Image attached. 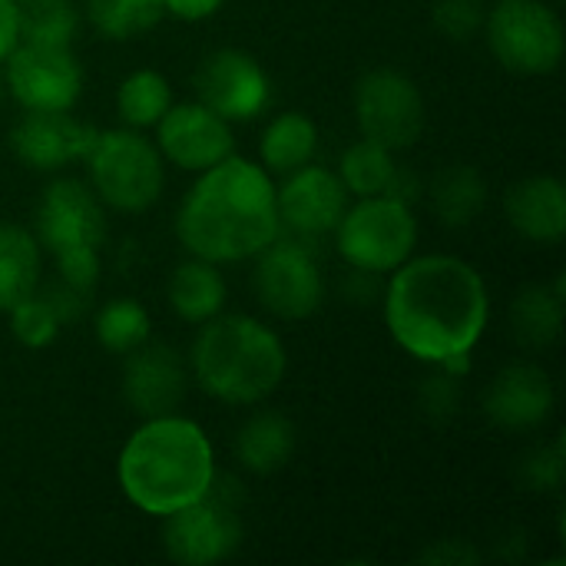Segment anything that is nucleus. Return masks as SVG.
<instances>
[{
    "mask_svg": "<svg viewBox=\"0 0 566 566\" xmlns=\"http://www.w3.org/2000/svg\"><path fill=\"white\" fill-rule=\"evenodd\" d=\"M488 312L484 279L454 255H424L398 265L385 298L395 342L434 365L471 355L484 335Z\"/></svg>",
    "mask_w": 566,
    "mask_h": 566,
    "instance_id": "f257e3e1",
    "label": "nucleus"
},
{
    "mask_svg": "<svg viewBox=\"0 0 566 566\" xmlns=\"http://www.w3.org/2000/svg\"><path fill=\"white\" fill-rule=\"evenodd\" d=\"M182 245L206 262H242L279 239L275 186L255 163L226 156L202 169L179 209Z\"/></svg>",
    "mask_w": 566,
    "mask_h": 566,
    "instance_id": "f03ea898",
    "label": "nucleus"
},
{
    "mask_svg": "<svg viewBox=\"0 0 566 566\" xmlns=\"http://www.w3.org/2000/svg\"><path fill=\"white\" fill-rule=\"evenodd\" d=\"M212 481L216 464L209 438L199 424L176 415L149 418L119 454L123 494L156 517L199 501Z\"/></svg>",
    "mask_w": 566,
    "mask_h": 566,
    "instance_id": "7ed1b4c3",
    "label": "nucleus"
},
{
    "mask_svg": "<svg viewBox=\"0 0 566 566\" xmlns=\"http://www.w3.org/2000/svg\"><path fill=\"white\" fill-rule=\"evenodd\" d=\"M202 325L192 345L199 388L226 405L265 401L285 375V348L275 332L245 315H216Z\"/></svg>",
    "mask_w": 566,
    "mask_h": 566,
    "instance_id": "20e7f679",
    "label": "nucleus"
},
{
    "mask_svg": "<svg viewBox=\"0 0 566 566\" xmlns=\"http://www.w3.org/2000/svg\"><path fill=\"white\" fill-rule=\"evenodd\" d=\"M106 239V216L99 196L76 182L56 179L36 206V242L53 255L56 275L76 292H93L99 275V249Z\"/></svg>",
    "mask_w": 566,
    "mask_h": 566,
    "instance_id": "39448f33",
    "label": "nucleus"
},
{
    "mask_svg": "<svg viewBox=\"0 0 566 566\" xmlns=\"http://www.w3.org/2000/svg\"><path fill=\"white\" fill-rule=\"evenodd\" d=\"M335 232L345 262L368 275H385L405 265L418 239L408 202L391 196H365L355 209H345Z\"/></svg>",
    "mask_w": 566,
    "mask_h": 566,
    "instance_id": "423d86ee",
    "label": "nucleus"
},
{
    "mask_svg": "<svg viewBox=\"0 0 566 566\" xmlns=\"http://www.w3.org/2000/svg\"><path fill=\"white\" fill-rule=\"evenodd\" d=\"M86 163L93 192L119 212H143L163 192V159L136 133H99Z\"/></svg>",
    "mask_w": 566,
    "mask_h": 566,
    "instance_id": "0eeeda50",
    "label": "nucleus"
},
{
    "mask_svg": "<svg viewBox=\"0 0 566 566\" xmlns=\"http://www.w3.org/2000/svg\"><path fill=\"white\" fill-rule=\"evenodd\" d=\"M242 541V521H239V494L232 491V481L229 488H212L166 514V527H163V544H166V554L169 560L182 566H209L232 557V551L239 547Z\"/></svg>",
    "mask_w": 566,
    "mask_h": 566,
    "instance_id": "6e6552de",
    "label": "nucleus"
},
{
    "mask_svg": "<svg viewBox=\"0 0 566 566\" xmlns=\"http://www.w3.org/2000/svg\"><path fill=\"white\" fill-rule=\"evenodd\" d=\"M484 23L494 56L514 73L541 76L564 60V23L541 0H501Z\"/></svg>",
    "mask_w": 566,
    "mask_h": 566,
    "instance_id": "1a4fd4ad",
    "label": "nucleus"
},
{
    "mask_svg": "<svg viewBox=\"0 0 566 566\" xmlns=\"http://www.w3.org/2000/svg\"><path fill=\"white\" fill-rule=\"evenodd\" d=\"M355 113L365 139L381 143L391 153L411 146L424 129V99L415 80L385 66L361 76L355 90Z\"/></svg>",
    "mask_w": 566,
    "mask_h": 566,
    "instance_id": "9d476101",
    "label": "nucleus"
},
{
    "mask_svg": "<svg viewBox=\"0 0 566 566\" xmlns=\"http://www.w3.org/2000/svg\"><path fill=\"white\" fill-rule=\"evenodd\" d=\"M259 255H262L255 269L259 302L279 318H292V322L308 318L325 295L315 255L298 239H285V242L272 239Z\"/></svg>",
    "mask_w": 566,
    "mask_h": 566,
    "instance_id": "9b49d317",
    "label": "nucleus"
},
{
    "mask_svg": "<svg viewBox=\"0 0 566 566\" xmlns=\"http://www.w3.org/2000/svg\"><path fill=\"white\" fill-rule=\"evenodd\" d=\"M7 60V83L23 109H70L76 103L83 76L70 46L17 40Z\"/></svg>",
    "mask_w": 566,
    "mask_h": 566,
    "instance_id": "f8f14e48",
    "label": "nucleus"
},
{
    "mask_svg": "<svg viewBox=\"0 0 566 566\" xmlns=\"http://www.w3.org/2000/svg\"><path fill=\"white\" fill-rule=\"evenodd\" d=\"M275 209L279 226H285L295 239H318L335 232L348 209V189L335 172L302 166L289 172V182L275 192Z\"/></svg>",
    "mask_w": 566,
    "mask_h": 566,
    "instance_id": "ddd939ff",
    "label": "nucleus"
},
{
    "mask_svg": "<svg viewBox=\"0 0 566 566\" xmlns=\"http://www.w3.org/2000/svg\"><path fill=\"white\" fill-rule=\"evenodd\" d=\"M199 103L222 119H252L269 103V80L262 66L239 50H219L196 70Z\"/></svg>",
    "mask_w": 566,
    "mask_h": 566,
    "instance_id": "4468645a",
    "label": "nucleus"
},
{
    "mask_svg": "<svg viewBox=\"0 0 566 566\" xmlns=\"http://www.w3.org/2000/svg\"><path fill=\"white\" fill-rule=\"evenodd\" d=\"M159 126V149L179 169H209L232 156V129L229 123L202 103L169 106Z\"/></svg>",
    "mask_w": 566,
    "mask_h": 566,
    "instance_id": "2eb2a0df",
    "label": "nucleus"
},
{
    "mask_svg": "<svg viewBox=\"0 0 566 566\" xmlns=\"http://www.w3.org/2000/svg\"><path fill=\"white\" fill-rule=\"evenodd\" d=\"M96 136L99 133L93 126L73 119L66 109H27L10 133V146L20 163L33 169H56L86 159Z\"/></svg>",
    "mask_w": 566,
    "mask_h": 566,
    "instance_id": "dca6fc26",
    "label": "nucleus"
},
{
    "mask_svg": "<svg viewBox=\"0 0 566 566\" xmlns=\"http://www.w3.org/2000/svg\"><path fill=\"white\" fill-rule=\"evenodd\" d=\"M123 395L126 405L143 418L172 415L186 395V371L172 348L166 345H139L129 352L123 371Z\"/></svg>",
    "mask_w": 566,
    "mask_h": 566,
    "instance_id": "f3484780",
    "label": "nucleus"
},
{
    "mask_svg": "<svg viewBox=\"0 0 566 566\" xmlns=\"http://www.w3.org/2000/svg\"><path fill=\"white\" fill-rule=\"evenodd\" d=\"M554 408L551 378L537 365H511L488 388L484 411L497 428L527 431L537 428Z\"/></svg>",
    "mask_w": 566,
    "mask_h": 566,
    "instance_id": "a211bd4d",
    "label": "nucleus"
},
{
    "mask_svg": "<svg viewBox=\"0 0 566 566\" xmlns=\"http://www.w3.org/2000/svg\"><path fill=\"white\" fill-rule=\"evenodd\" d=\"M507 219L531 242H560L566 235V192L560 179L534 176L507 192Z\"/></svg>",
    "mask_w": 566,
    "mask_h": 566,
    "instance_id": "6ab92c4d",
    "label": "nucleus"
},
{
    "mask_svg": "<svg viewBox=\"0 0 566 566\" xmlns=\"http://www.w3.org/2000/svg\"><path fill=\"white\" fill-rule=\"evenodd\" d=\"M235 451H239V461L252 474H275L295 454V428L282 415L262 411L242 424Z\"/></svg>",
    "mask_w": 566,
    "mask_h": 566,
    "instance_id": "aec40b11",
    "label": "nucleus"
},
{
    "mask_svg": "<svg viewBox=\"0 0 566 566\" xmlns=\"http://www.w3.org/2000/svg\"><path fill=\"white\" fill-rule=\"evenodd\" d=\"M222 302H226V282L216 272V262L192 259L179 265L176 275L169 279V305L176 308L179 318L192 325L216 318L222 312Z\"/></svg>",
    "mask_w": 566,
    "mask_h": 566,
    "instance_id": "412c9836",
    "label": "nucleus"
},
{
    "mask_svg": "<svg viewBox=\"0 0 566 566\" xmlns=\"http://www.w3.org/2000/svg\"><path fill=\"white\" fill-rule=\"evenodd\" d=\"M40 279V242L20 229L0 226V312H10L30 292H36Z\"/></svg>",
    "mask_w": 566,
    "mask_h": 566,
    "instance_id": "4be33fe9",
    "label": "nucleus"
},
{
    "mask_svg": "<svg viewBox=\"0 0 566 566\" xmlns=\"http://www.w3.org/2000/svg\"><path fill=\"white\" fill-rule=\"evenodd\" d=\"M511 325L524 348L554 345L564 328V282H557L554 289L534 285L521 292L511 308Z\"/></svg>",
    "mask_w": 566,
    "mask_h": 566,
    "instance_id": "5701e85b",
    "label": "nucleus"
},
{
    "mask_svg": "<svg viewBox=\"0 0 566 566\" xmlns=\"http://www.w3.org/2000/svg\"><path fill=\"white\" fill-rule=\"evenodd\" d=\"M488 202V186L471 166H448L431 182V209L444 226H468L481 216Z\"/></svg>",
    "mask_w": 566,
    "mask_h": 566,
    "instance_id": "b1692460",
    "label": "nucleus"
},
{
    "mask_svg": "<svg viewBox=\"0 0 566 566\" xmlns=\"http://www.w3.org/2000/svg\"><path fill=\"white\" fill-rule=\"evenodd\" d=\"M315 123L302 113H285L279 119L269 123L265 136H262V159L265 169L275 176H289L302 166H308V159L315 156Z\"/></svg>",
    "mask_w": 566,
    "mask_h": 566,
    "instance_id": "393cba45",
    "label": "nucleus"
},
{
    "mask_svg": "<svg viewBox=\"0 0 566 566\" xmlns=\"http://www.w3.org/2000/svg\"><path fill=\"white\" fill-rule=\"evenodd\" d=\"M76 23L70 0H17V40L23 43L70 46Z\"/></svg>",
    "mask_w": 566,
    "mask_h": 566,
    "instance_id": "a878e982",
    "label": "nucleus"
},
{
    "mask_svg": "<svg viewBox=\"0 0 566 566\" xmlns=\"http://www.w3.org/2000/svg\"><path fill=\"white\" fill-rule=\"evenodd\" d=\"M398 166H395V156L391 149H385L381 143H371V139H361V143H352L342 156V182L348 192L355 196H385L391 179H395Z\"/></svg>",
    "mask_w": 566,
    "mask_h": 566,
    "instance_id": "bb28decb",
    "label": "nucleus"
},
{
    "mask_svg": "<svg viewBox=\"0 0 566 566\" xmlns=\"http://www.w3.org/2000/svg\"><path fill=\"white\" fill-rule=\"evenodd\" d=\"M169 83L156 73V70H136L123 80L119 93H116V106H119V116L136 126V129H146V126H156L163 119V113L169 109Z\"/></svg>",
    "mask_w": 566,
    "mask_h": 566,
    "instance_id": "cd10ccee",
    "label": "nucleus"
},
{
    "mask_svg": "<svg viewBox=\"0 0 566 566\" xmlns=\"http://www.w3.org/2000/svg\"><path fill=\"white\" fill-rule=\"evenodd\" d=\"M96 338L113 355H129L149 338V315L133 298H116L96 315Z\"/></svg>",
    "mask_w": 566,
    "mask_h": 566,
    "instance_id": "c85d7f7f",
    "label": "nucleus"
},
{
    "mask_svg": "<svg viewBox=\"0 0 566 566\" xmlns=\"http://www.w3.org/2000/svg\"><path fill=\"white\" fill-rule=\"evenodd\" d=\"M166 13L163 0H90V20L99 33L113 40H129L146 33Z\"/></svg>",
    "mask_w": 566,
    "mask_h": 566,
    "instance_id": "c756f323",
    "label": "nucleus"
},
{
    "mask_svg": "<svg viewBox=\"0 0 566 566\" xmlns=\"http://www.w3.org/2000/svg\"><path fill=\"white\" fill-rule=\"evenodd\" d=\"M10 328L13 335L27 345V348H43L56 338L60 325H63V315L60 308L53 305L50 295H36L30 292L23 302H17L10 312Z\"/></svg>",
    "mask_w": 566,
    "mask_h": 566,
    "instance_id": "7c9ffc66",
    "label": "nucleus"
},
{
    "mask_svg": "<svg viewBox=\"0 0 566 566\" xmlns=\"http://www.w3.org/2000/svg\"><path fill=\"white\" fill-rule=\"evenodd\" d=\"M431 17H434V27L444 36L471 40L488 20V7H484V0H438Z\"/></svg>",
    "mask_w": 566,
    "mask_h": 566,
    "instance_id": "2f4dec72",
    "label": "nucleus"
},
{
    "mask_svg": "<svg viewBox=\"0 0 566 566\" xmlns=\"http://www.w3.org/2000/svg\"><path fill=\"white\" fill-rule=\"evenodd\" d=\"M524 481L534 491H557L560 481H564V444L557 441V444L541 448L537 454H531L527 464H524Z\"/></svg>",
    "mask_w": 566,
    "mask_h": 566,
    "instance_id": "473e14b6",
    "label": "nucleus"
},
{
    "mask_svg": "<svg viewBox=\"0 0 566 566\" xmlns=\"http://www.w3.org/2000/svg\"><path fill=\"white\" fill-rule=\"evenodd\" d=\"M421 405H424L434 418L454 411V405H458V385H454V378H451V375H434V378H428L424 395H421Z\"/></svg>",
    "mask_w": 566,
    "mask_h": 566,
    "instance_id": "72a5a7b5",
    "label": "nucleus"
},
{
    "mask_svg": "<svg viewBox=\"0 0 566 566\" xmlns=\"http://www.w3.org/2000/svg\"><path fill=\"white\" fill-rule=\"evenodd\" d=\"M428 564H478V551L464 547V544H438L424 554Z\"/></svg>",
    "mask_w": 566,
    "mask_h": 566,
    "instance_id": "f704fd0d",
    "label": "nucleus"
},
{
    "mask_svg": "<svg viewBox=\"0 0 566 566\" xmlns=\"http://www.w3.org/2000/svg\"><path fill=\"white\" fill-rule=\"evenodd\" d=\"M219 3L222 0H163V7L179 20H206L209 13L219 10Z\"/></svg>",
    "mask_w": 566,
    "mask_h": 566,
    "instance_id": "c9c22d12",
    "label": "nucleus"
},
{
    "mask_svg": "<svg viewBox=\"0 0 566 566\" xmlns=\"http://www.w3.org/2000/svg\"><path fill=\"white\" fill-rule=\"evenodd\" d=\"M17 46V0H0V63Z\"/></svg>",
    "mask_w": 566,
    "mask_h": 566,
    "instance_id": "e433bc0d",
    "label": "nucleus"
},
{
    "mask_svg": "<svg viewBox=\"0 0 566 566\" xmlns=\"http://www.w3.org/2000/svg\"><path fill=\"white\" fill-rule=\"evenodd\" d=\"M0 103H3V86H0Z\"/></svg>",
    "mask_w": 566,
    "mask_h": 566,
    "instance_id": "4c0bfd02",
    "label": "nucleus"
}]
</instances>
